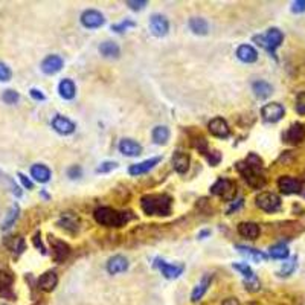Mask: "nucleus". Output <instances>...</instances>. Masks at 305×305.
I'll return each instance as SVG.
<instances>
[{"label": "nucleus", "mask_w": 305, "mask_h": 305, "mask_svg": "<svg viewBox=\"0 0 305 305\" xmlns=\"http://www.w3.org/2000/svg\"><path fill=\"white\" fill-rule=\"evenodd\" d=\"M238 173L253 189H261L266 185V177L262 176V159L255 153H250L243 162L235 165Z\"/></svg>", "instance_id": "f257e3e1"}, {"label": "nucleus", "mask_w": 305, "mask_h": 305, "mask_svg": "<svg viewBox=\"0 0 305 305\" xmlns=\"http://www.w3.org/2000/svg\"><path fill=\"white\" fill-rule=\"evenodd\" d=\"M93 217L98 225L106 228H122L130 220L134 218L131 211H116L110 206H101L96 208L93 212Z\"/></svg>", "instance_id": "f03ea898"}, {"label": "nucleus", "mask_w": 305, "mask_h": 305, "mask_svg": "<svg viewBox=\"0 0 305 305\" xmlns=\"http://www.w3.org/2000/svg\"><path fill=\"white\" fill-rule=\"evenodd\" d=\"M173 198L168 194H145L140 198V208L147 215H162L171 214Z\"/></svg>", "instance_id": "7ed1b4c3"}, {"label": "nucleus", "mask_w": 305, "mask_h": 305, "mask_svg": "<svg viewBox=\"0 0 305 305\" xmlns=\"http://www.w3.org/2000/svg\"><path fill=\"white\" fill-rule=\"evenodd\" d=\"M253 42H256L261 48L266 49L273 58H276V49L284 42V34L278 28H270L266 35H255Z\"/></svg>", "instance_id": "20e7f679"}, {"label": "nucleus", "mask_w": 305, "mask_h": 305, "mask_svg": "<svg viewBox=\"0 0 305 305\" xmlns=\"http://www.w3.org/2000/svg\"><path fill=\"white\" fill-rule=\"evenodd\" d=\"M211 194L214 195H220L228 201H232L237 189H235V183L229 179H218L214 185L211 186Z\"/></svg>", "instance_id": "39448f33"}, {"label": "nucleus", "mask_w": 305, "mask_h": 305, "mask_svg": "<svg viewBox=\"0 0 305 305\" xmlns=\"http://www.w3.org/2000/svg\"><path fill=\"white\" fill-rule=\"evenodd\" d=\"M256 206L266 212H276L281 209V198L275 192H261L256 197Z\"/></svg>", "instance_id": "423d86ee"}, {"label": "nucleus", "mask_w": 305, "mask_h": 305, "mask_svg": "<svg viewBox=\"0 0 305 305\" xmlns=\"http://www.w3.org/2000/svg\"><path fill=\"white\" fill-rule=\"evenodd\" d=\"M278 186L281 189L282 194H301L304 191V182L296 179V177H290V176H282L278 179Z\"/></svg>", "instance_id": "0eeeda50"}, {"label": "nucleus", "mask_w": 305, "mask_h": 305, "mask_svg": "<svg viewBox=\"0 0 305 305\" xmlns=\"http://www.w3.org/2000/svg\"><path fill=\"white\" fill-rule=\"evenodd\" d=\"M49 243H51V246H52V258H54V261L58 262V264L64 262L69 258V255H70L69 244L64 243V241H61V240H57L52 235H49Z\"/></svg>", "instance_id": "6e6552de"}, {"label": "nucleus", "mask_w": 305, "mask_h": 305, "mask_svg": "<svg viewBox=\"0 0 305 305\" xmlns=\"http://www.w3.org/2000/svg\"><path fill=\"white\" fill-rule=\"evenodd\" d=\"M284 113H286V109H284V106L279 103H270L261 109L262 119L267 121V122H272V124L281 121L284 118Z\"/></svg>", "instance_id": "1a4fd4ad"}, {"label": "nucleus", "mask_w": 305, "mask_h": 305, "mask_svg": "<svg viewBox=\"0 0 305 305\" xmlns=\"http://www.w3.org/2000/svg\"><path fill=\"white\" fill-rule=\"evenodd\" d=\"M104 22H106L104 15L96 9H87V11H84L83 14H81V23H83L84 28L95 29V28L103 26Z\"/></svg>", "instance_id": "9d476101"}, {"label": "nucleus", "mask_w": 305, "mask_h": 305, "mask_svg": "<svg viewBox=\"0 0 305 305\" xmlns=\"http://www.w3.org/2000/svg\"><path fill=\"white\" fill-rule=\"evenodd\" d=\"M304 139H305V125L301 124V122H295V124H292L290 128L286 131V134H284V140L292 145L302 144Z\"/></svg>", "instance_id": "9b49d317"}, {"label": "nucleus", "mask_w": 305, "mask_h": 305, "mask_svg": "<svg viewBox=\"0 0 305 305\" xmlns=\"http://www.w3.org/2000/svg\"><path fill=\"white\" fill-rule=\"evenodd\" d=\"M150 29L156 37H165L170 31V23L164 15L153 14L150 17Z\"/></svg>", "instance_id": "f8f14e48"}, {"label": "nucleus", "mask_w": 305, "mask_h": 305, "mask_svg": "<svg viewBox=\"0 0 305 305\" xmlns=\"http://www.w3.org/2000/svg\"><path fill=\"white\" fill-rule=\"evenodd\" d=\"M209 133L215 137H220V139H226L229 137L231 134V130H229V125L228 122L223 119V118H214L211 122H209Z\"/></svg>", "instance_id": "ddd939ff"}, {"label": "nucleus", "mask_w": 305, "mask_h": 305, "mask_svg": "<svg viewBox=\"0 0 305 305\" xmlns=\"http://www.w3.org/2000/svg\"><path fill=\"white\" fill-rule=\"evenodd\" d=\"M52 128L60 133V134H72L75 131V124L69 119V118H64V116H61V115H57L54 119H52Z\"/></svg>", "instance_id": "4468645a"}, {"label": "nucleus", "mask_w": 305, "mask_h": 305, "mask_svg": "<svg viewBox=\"0 0 305 305\" xmlns=\"http://www.w3.org/2000/svg\"><path fill=\"white\" fill-rule=\"evenodd\" d=\"M64 61L60 55H48L43 61H42V70L46 75H54L57 72H60L63 69Z\"/></svg>", "instance_id": "2eb2a0df"}, {"label": "nucleus", "mask_w": 305, "mask_h": 305, "mask_svg": "<svg viewBox=\"0 0 305 305\" xmlns=\"http://www.w3.org/2000/svg\"><path fill=\"white\" fill-rule=\"evenodd\" d=\"M157 266H159L162 275H164L167 279H176L183 273V270H185V266H183V264H170L164 259L159 261Z\"/></svg>", "instance_id": "dca6fc26"}, {"label": "nucleus", "mask_w": 305, "mask_h": 305, "mask_svg": "<svg viewBox=\"0 0 305 305\" xmlns=\"http://www.w3.org/2000/svg\"><path fill=\"white\" fill-rule=\"evenodd\" d=\"M189 162H191L189 154L183 153V151H176V153L173 154V159H171L173 168H174L179 174H185V173L188 171Z\"/></svg>", "instance_id": "f3484780"}, {"label": "nucleus", "mask_w": 305, "mask_h": 305, "mask_svg": "<svg viewBox=\"0 0 305 305\" xmlns=\"http://www.w3.org/2000/svg\"><path fill=\"white\" fill-rule=\"evenodd\" d=\"M12 284H14V276L9 272L0 270V296L12 299L14 298Z\"/></svg>", "instance_id": "a211bd4d"}, {"label": "nucleus", "mask_w": 305, "mask_h": 305, "mask_svg": "<svg viewBox=\"0 0 305 305\" xmlns=\"http://www.w3.org/2000/svg\"><path fill=\"white\" fill-rule=\"evenodd\" d=\"M57 225H58L60 228L66 229V231L70 232V234H75V232L79 229V220H78V217H76L75 214L66 212V214H61V217H60V220H58Z\"/></svg>", "instance_id": "6ab92c4d"}, {"label": "nucleus", "mask_w": 305, "mask_h": 305, "mask_svg": "<svg viewBox=\"0 0 305 305\" xmlns=\"http://www.w3.org/2000/svg\"><path fill=\"white\" fill-rule=\"evenodd\" d=\"M128 269V259L122 255H115L109 259L107 262V272L110 275H116V273H122Z\"/></svg>", "instance_id": "aec40b11"}, {"label": "nucleus", "mask_w": 305, "mask_h": 305, "mask_svg": "<svg viewBox=\"0 0 305 305\" xmlns=\"http://www.w3.org/2000/svg\"><path fill=\"white\" fill-rule=\"evenodd\" d=\"M160 162V157H151V159H147L144 162H139V164H134L128 168V173L131 176H140V174H145L148 173L150 170H153L157 164Z\"/></svg>", "instance_id": "412c9836"}, {"label": "nucleus", "mask_w": 305, "mask_h": 305, "mask_svg": "<svg viewBox=\"0 0 305 305\" xmlns=\"http://www.w3.org/2000/svg\"><path fill=\"white\" fill-rule=\"evenodd\" d=\"M119 151L124 154V156H128V157H136L142 153V147L137 144L136 140L133 139H122L119 142Z\"/></svg>", "instance_id": "4be33fe9"}, {"label": "nucleus", "mask_w": 305, "mask_h": 305, "mask_svg": "<svg viewBox=\"0 0 305 305\" xmlns=\"http://www.w3.org/2000/svg\"><path fill=\"white\" fill-rule=\"evenodd\" d=\"M58 284V276L54 270L45 272L38 278V289L43 292H52Z\"/></svg>", "instance_id": "5701e85b"}, {"label": "nucleus", "mask_w": 305, "mask_h": 305, "mask_svg": "<svg viewBox=\"0 0 305 305\" xmlns=\"http://www.w3.org/2000/svg\"><path fill=\"white\" fill-rule=\"evenodd\" d=\"M238 234L244 238L255 240L259 237V226L253 221H243L238 225Z\"/></svg>", "instance_id": "b1692460"}, {"label": "nucleus", "mask_w": 305, "mask_h": 305, "mask_svg": "<svg viewBox=\"0 0 305 305\" xmlns=\"http://www.w3.org/2000/svg\"><path fill=\"white\" fill-rule=\"evenodd\" d=\"M211 281H212V276H211V275H205V276L200 279V282L194 287V290H192V293H191V301H192V302H197V301H200L203 296H205V293L208 292V289H209V286H211Z\"/></svg>", "instance_id": "393cba45"}, {"label": "nucleus", "mask_w": 305, "mask_h": 305, "mask_svg": "<svg viewBox=\"0 0 305 305\" xmlns=\"http://www.w3.org/2000/svg\"><path fill=\"white\" fill-rule=\"evenodd\" d=\"M237 57L243 61V63H255L258 60V52L250 45H241L237 49Z\"/></svg>", "instance_id": "a878e982"}, {"label": "nucleus", "mask_w": 305, "mask_h": 305, "mask_svg": "<svg viewBox=\"0 0 305 305\" xmlns=\"http://www.w3.org/2000/svg\"><path fill=\"white\" fill-rule=\"evenodd\" d=\"M252 89H253V93L256 98L259 99H266L269 98L272 93H273V87L270 83H267V81H264V79H258L255 81V83L252 84Z\"/></svg>", "instance_id": "bb28decb"}, {"label": "nucleus", "mask_w": 305, "mask_h": 305, "mask_svg": "<svg viewBox=\"0 0 305 305\" xmlns=\"http://www.w3.org/2000/svg\"><path fill=\"white\" fill-rule=\"evenodd\" d=\"M58 92H60V96L63 99H73L75 95H76V87H75V83L69 78H64L61 79V83L58 84Z\"/></svg>", "instance_id": "cd10ccee"}, {"label": "nucleus", "mask_w": 305, "mask_h": 305, "mask_svg": "<svg viewBox=\"0 0 305 305\" xmlns=\"http://www.w3.org/2000/svg\"><path fill=\"white\" fill-rule=\"evenodd\" d=\"M31 176L40 183H46L51 180V170L43 164H35L31 167Z\"/></svg>", "instance_id": "c85d7f7f"}, {"label": "nucleus", "mask_w": 305, "mask_h": 305, "mask_svg": "<svg viewBox=\"0 0 305 305\" xmlns=\"http://www.w3.org/2000/svg\"><path fill=\"white\" fill-rule=\"evenodd\" d=\"M189 28L194 34H198V35H206L208 31H209V25L205 18L201 17H194L189 20Z\"/></svg>", "instance_id": "c756f323"}, {"label": "nucleus", "mask_w": 305, "mask_h": 305, "mask_svg": "<svg viewBox=\"0 0 305 305\" xmlns=\"http://www.w3.org/2000/svg\"><path fill=\"white\" fill-rule=\"evenodd\" d=\"M99 52L106 58H118L119 54H121V49L115 42H104V43H101V46H99Z\"/></svg>", "instance_id": "7c9ffc66"}, {"label": "nucleus", "mask_w": 305, "mask_h": 305, "mask_svg": "<svg viewBox=\"0 0 305 305\" xmlns=\"http://www.w3.org/2000/svg\"><path fill=\"white\" fill-rule=\"evenodd\" d=\"M170 139V130L165 125H159L153 130V140L157 145H165Z\"/></svg>", "instance_id": "2f4dec72"}, {"label": "nucleus", "mask_w": 305, "mask_h": 305, "mask_svg": "<svg viewBox=\"0 0 305 305\" xmlns=\"http://www.w3.org/2000/svg\"><path fill=\"white\" fill-rule=\"evenodd\" d=\"M8 246H9L11 252H12L15 256H18V255H22V253L25 252L26 243H25V238H23V237L17 235V237H12L11 241H8Z\"/></svg>", "instance_id": "473e14b6"}, {"label": "nucleus", "mask_w": 305, "mask_h": 305, "mask_svg": "<svg viewBox=\"0 0 305 305\" xmlns=\"http://www.w3.org/2000/svg\"><path fill=\"white\" fill-rule=\"evenodd\" d=\"M18 214H20V208H18L17 203H14V205L9 208L6 217H5V220H3V223H2V231H8V229L14 225L15 220L18 218Z\"/></svg>", "instance_id": "72a5a7b5"}, {"label": "nucleus", "mask_w": 305, "mask_h": 305, "mask_svg": "<svg viewBox=\"0 0 305 305\" xmlns=\"http://www.w3.org/2000/svg\"><path fill=\"white\" fill-rule=\"evenodd\" d=\"M269 253L273 259H286L290 255L287 244H284V243H278V244H275V246H272Z\"/></svg>", "instance_id": "f704fd0d"}, {"label": "nucleus", "mask_w": 305, "mask_h": 305, "mask_svg": "<svg viewBox=\"0 0 305 305\" xmlns=\"http://www.w3.org/2000/svg\"><path fill=\"white\" fill-rule=\"evenodd\" d=\"M237 250H240L241 253L244 255H249L252 256L255 261H266L267 259V255L261 252V250H256V249H252V247H247V246H241V244H238V246H235Z\"/></svg>", "instance_id": "c9c22d12"}, {"label": "nucleus", "mask_w": 305, "mask_h": 305, "mask_svg": "<svg viewBox=\"0 0 305 305\" xmlns=\"http://www.w3.org/2000/svg\"><path fill=\"white\" fill-rule=\"evenodd\" d=\"M296 267H298V258L293 256V258L289 259L287 262H284V266H282V269L278 272V275H279V276H290V275L296 270Z\"/></svg>", "instance_id": "e433bc0d"}, {"label": "nucleus", "mask_w": 305, "mask_h": 305, "mask_svg": "<svg viewBox=\"0 0 305 305\" xmlns=\"http://www.w3.org/2000/svg\"><path fill=\"white\" fill-rule=\"evenodd\" d=\"M234 269L235 270H238L244 278H246V281H249V279H255L256 276H255V273H253V270L250 269V266H247L246 262H238V264H234Z\"/></svg>", "instance_id": "4c0bfd02"}, {"label": "nucleus", "mask_w": 305, "mask_h": 305, "mask_svg": "<svg viewBox=\"0 0 305 305\" xmlns=\"http://www.w3.org/2000/svg\"><path fill=\"white\" fill-rule=\"evenodd\" d=\"M2 99H3V103H5V104H9V106H11V104H17V103H18L20 95H18L15 90L8 89V90H5V92H3Z\"/></svg>", "instance_id": "58836bf2"}, {"label": "nucleus", "mask_w": 305, "mask_h": 305, "mask_svg": "<svg viewBox=\"0 0 305 305\" xmlns=\"http://www.w3.org/2000/svg\"><path fill=\"white\" fill-rule=\"evenodd\" d=\"M133 26H136V23L133 22V20H122L121 23H118V25H112V31H115V32H124V31H127L128 28H133Z\"/></svg>", "instance_id": "ea45409f"}, {"label": "nucleus", "mask_w": 305, "mask_h": 305, "mask_svg": "<svg viewBox=\"0 0 305 305\" xmlns=\"http://www.w3.org/2000/svg\"><path fill=\"white\" fill-rule=\"evenodd\" d=\"M295 109H296L298 115H305V92H299L298 93Z\"/></svg>", "instance_id": "a19ab883"}, {"label": "nucleus", "mask_w": 305, "mask_h": 305, "mask_svg": "<svg viewBox=\"0 0 305 305\" xmlns=\"http://www.w3.org/2000/svg\"><path fill=\"white\" fill-rule=\"evenodd\" d=\"M200 153H203V154H208L209 153V150H208V140L205 139V137H197V139H194V144H192Z\"/></svg>", "instance_id": "79ce46f5"}, {"label": "nucleus", "mask_w": 305, "mask_h": 305, "mask_svg": "<svg viewBox=\"0 0 305 305\" xmlns=\"http://www.w3.org/2000/svg\"><path fill=\"white\" fill-rule=\"evenodd\" d=\"M118 167L116 162H112V160H106L103 162L98 168H96V173H101V174H104V173H110L112 170H115Z\"/></svg>", "instance_id": "37998d69"}, {"label": "nucleus", "mask_w": 305, "mask_h": 305, "mask_svg": "<svg viewBox=\"0 0 305 305\" xmlns=\"http://www.w3.org/2000/svg\"><path fill=\"white\" fill-rule=\"evenodd\" d=\"M11 76H12L11 69H9L5 63H2V61H0V81H2V83H6V81L11 79Z\"/></svg>", "instance_id": "c03bdc74"}, {"label": "nucleus", "mask_w": 305, "mask_h": 305, "mask_svg": "<svg viewBox=\"0 0 305 305\" xmlns=\"http://www.w3.org/2000/svg\"><path fill=\"white\" fill-rule=\"evenodd\" d=\"M127 5L133 11H140V9H144L148 5V2H147V0H127Z\"/></svg>", "instance_id": "a18cd8bd"}, {"label": "nucleus", "mask_w": 305, "mask_h": 305, "mask_svg": "<svg viewBox=\"0 0 305 305\" xmlns=\"http://www.w3.org/2000/svg\"><path fill=\"white\" fill-rule=\"evenodd\" d=\"M206 157H208V162L209 164L212 165V167H215L218 162L221 160V154H220V151H217V150H214V151H209L208 154H206Z\"/></svg>", "instance_id": "49530a36"}, {"label": "nucleus", "mask_w": 305, "mask_h": 305, "mask_svg": "<svg viewBox=\"0 0 305 305\" xmlns=\"http://www.w3.org/2000/svg\"><path fill=\"white\" fill-rule=\"evenodd\" d=\"M292 12L295 14H301V12H305V0H296L292 5Z\"/></svg>", "instance_id": "de8ad7c7"}, {"label": "nucleus", "mask_w": 305, "mask_h": 305, "mask_svg": "<svg viewBox=\"0 0 305 305\" xmlns=\"http://www.w3.org/2000/svg\"><path fill=\"white\" fill-rule=\"evenodd\" d=\"M81 174H83V170H81V167H78V165H73L67 170V176L70 179H78V177H81Z\"/></svg>", "instance_id": "09e8293b"}, {"label": "nucleus", "mask_w": 305, "mask_h": 305, "mask_svg": "<svg viewBox=\"0 0 305 305\" xmlns=\"http://www.w3.org/2000/svg\"><path fill=\"white\" fill-rule=\"evenodd\" d=\"M17 176H18L20 182H22V185H23L26 189H32V188H34V183H32V182H31V180H29V179H28L23 173H18Z\"/></svg>", "instance_id": "8fccbe9b"}, {"label": "nucleus", "mask_w": 305, "mask_h": 305, "mask_svg": "<svg viewBox=\"0 0 305 305\" xmlns=\"http://www.w3.org/2000/svg\"><path fill=\"white\" fill-rule=\"evenodd\" d=\"M34 244H35V247H37V249H40V252H42L43 255L46 253V249H45V246H43L42 238H40V234H38V232L34 235Z\"/></svg>", "instance_id": "3c124183"}, {"label": "nucleus", "mask_w": 305, "mask_h": 305, "mask_svg": "<svg viewBox=\"0 0 305 305\" xmlns=\"http://www.w3.org/2000/svg\"><path fill=\"white\" fill-rule=\"evenodd\" d=\"M29 95H31L35 101H45V99H46V96L42 93V90H38V89H31V90H29Z\"/></svg>", "instance_id": "603ef678"}, {"label": "nucleus", "mask_w": 305, "mask_h": 305, "mask_svg": "<svg viewBox=\"0 0 305 305\" xmlns=\"http://www.w3.org/2000/svg\"><path fill=\"white\" fill-rule=\"evenodd\" d=\"M243 201H244V200L241 198V200H238V203H234V205H232V206H231V208L228 209V214H232L234 211H238V209H240V208L243 206Z\"/></svg>", "instance_id": "864d4df0"}, {"label": "nucleus", "mask_w": 305, "mask_h": 305, "mask_svg": "<svg viewBox=\"0 0 305 305\" xmlns=\"http://www.w3.org/2000/svg\"><path fill=\"white\" fill-rule=\"evenodd\" d=\"M221 305H240V302H238L237 298H228L226 301H223Z\"/></svg>", "instance_id": "5fc2aeb1"}, {"label": "nucleus", "mask_w": 305, "mask_h": 305, "mask_svg": "<svg viewBox=\"0 0 305 305\" xmlns=\"http://www.w3.org/2000/svg\"><path fill=\"white\" fill-rule=\"evenodd\" d=\"M209 234H211L209 231H201V232L198 234V238H203V237H208Z\"/></svg>", "instance_id": "6e6d98bb"}, {"label": "nucleus", "mask_w": 305, "mask_h": 305, "mask_svg": "<svg viewBox=\"0 0 305 305\" xmlns=\"http://www.w3.org/2000/svg\"><path fill=\"white\" fill-rule=\"evenodd\" d=\"M2 177H5V176H3V173H2V171H0V179H2Z\"/></svg>", "instance_id": "4d7b16f0"}, {"label": "nucleus", "mask_w": 305, "mask_h": 305, "mask_svg": "<svg viewBox=\"0 0 305 305\" xmlns=\"http://www.w3.org/2000/svg\"><path fill=\"white\" fill-rule=\"evenodd\" d=\"M37 305H45V304H37Z\"/></svg>", "instance_id": "13d9d810"}]
</instances>
